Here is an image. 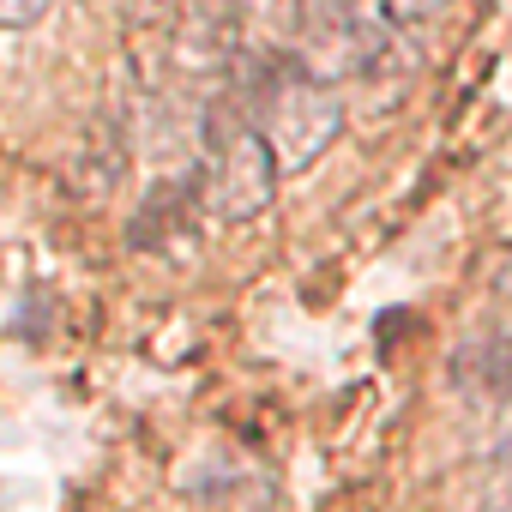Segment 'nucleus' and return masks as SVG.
I'll list each match as a JSON object with an SVG mask.
<instances>
[{
	"label": "nucleus",
	"mask_w": 512,
	"mask_h": 512,
	"mask_svg": "<svg viewBox=\"0 0 512 512\" xmlns=\"http://www.w3.org/2000/svg\"><path fill=\"white\" fill-rule=\"evenodd\" d=\"M458 374L494 398H512V332L506 338H488V344H470L458 356Z\"/></svg>",
	"instance_id": "5"
},
{
	"label": "nucleus",
	"mask_w": 512,
	"mask_h": 512,
	"mask_svg": "<svg viewBox=\"0 0 512 512\" xmlns=\"http://www.w3.org/2000/svg\"><path fill=\"white\" fill-rule=\"evenodd\" d=\"M247 67H253L247 115H253V127L266 133V145L278 157V175L314 169L338 145V133H344V97H338V85L302 73L296 61H260V55H247Z\"/></svg>",
	"instance_id": "1"
},
{
	"label": "nucleus",
	"mask_w": 512,
	"mask_h": 512,
	"mask_svg": "<svg viewBox=\"0 0 512 512\" xmlns=\"http://www.w3.org/2000/svg\"><path fill=\"white\" fill-rule=\"evenodd\" d=\"M296 25H302V0H235V37H241V55L290 61Z\"/></svg>",
	"instance_id": "4"
},
{
	"label": "nucleus",
	"mask_w": 512,
	"mask_h": 512,
	"mask_svg": "<svg viewBox=\"0 0 512 512\" xmlns=\"http://www.w3.org/2000/svg\"><path fill=\"white\" fill-rule=\"evenodd\" d=\"M398 25L386 19L380 0H302V25L290 61L314 79H362L380 61H392Z\"/></svg>",
	"instance_id": "3"
},
{
	"label": "nucleus",
	"mask_w": 512,
	"mask_h": 512,
	"mask_svg": "<svg viewBox=\"0 0 512 512\" xmlns=\"http://www.w3.org/2000/svg\"><path fill=\"white\" fill-rule=\"evenodd\" d=\"M278 193V157L247 109L211 103L199 115V205L217 223H253Z\"/></svg>",
	"instance_id": "2"
},
{
	"label": "nucleus",
	"mask_w": 512,
	"mask_h": 512,
	"mask_svg": "<svg viewBox=\"0 0 512 512\" xmlns=\"http://www.w3.org/2000/svg\"><path fill=\"white\" fill-rule=\"evenodd\" d=\"M55 0H0V31H31Z\"/></svg>",
	"instance_id": "8"
},
{
	"label": "nucleus",
	"mask_w": 512,
	"mask_h": 512,
	"mask_svg": "<svg viewBox=\"0 0 512 512\" xmlns=\"http://www.w3.org/2000/svg\"><path fill=\"white\" fill-rule=\"evenodd\" d=\"M476 512H512V458L488 464V476L476 488Z\"/></svg>",
	"instance_id": "6"
},
{
	"label": "nucleus",
	"mask_w": 512,
	"mask_h": 512,
	"mask_svg": "<svg viewBox=\"0 0 512 512\" xmlns=\"http://www.w3.org/2000/svg\"><path fill=\"white\" fill-rule=\"evenodd\" d=\"M380 7H386V19H392L398 31H410V25H434L452 0H380Z\"/></svg>",
	"instance_id": "7"
},
{
	"label": "nucleus",
	"mask_w": 512,
	"mask_h": 512,
	"mask_svg": "<svg viewBox=\"0 0 512 512\" xmlns=\"http://www.w3.org/2000/svg\"><path fill=\"white\" fill-rule=\"evenodd\" d=\"M494 302H500V314L512 320V253L500 260V272H494Z\"/></svg>",
	"instance_id": "9"
},
{
	"label": "nucleus",
	"mask_w": 512,
	"mask_h": 512,
	"mask_svg": "<svg viewBox=\"0 0 512 512\" xmlns=\"http://www.w3.org/2000/svg\"><path fill=\"white\" fill-rule=\"evenodd\" d=\"M181 7H187V0H139V13H145V19H175Z\"/></svg>",
	"instance_id": "10"
}]
</instances>
